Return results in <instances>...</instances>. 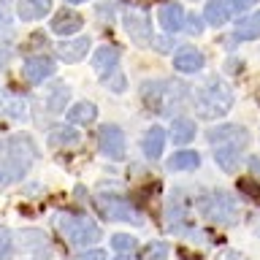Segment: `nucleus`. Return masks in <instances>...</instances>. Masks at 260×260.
Listing matches in <instances>:
<instances>
[{
    "mask_svg": "<svg viewBox=\"0 0 260 260\" xmlns=\"http://www.w3.org/2000/svg\"><path fill=\"white\" fill-rule=\"evenodd\" d=\"M36 160V146L27 136H11L3 144V157H0V187L19 179L30 162Z\"/></svg>",
    "mask_w": 260,
    "mask_h": 260,
    "instance_id": "obj_1",
    "label": "nucleus"
},
{
    "mask_svg": "<svg viewBox=\"0 0 260 260\" xmlns=\"http://www.w3.org/2000/svg\"><path fill=\"white\" fill-rule=\"evenodd\" d=\"M195 109L203 119H217L225 117L233 109V89L219 79L206 81L198 92H195Z\"/></svg>",
    "mask_w": 260,
    "mask_h": 260,
    "instance_id": "obj_2",
    "label": "nucleus"
},
{
    "mask_svg": "<svg viewBox=\"0 0 260 260\" xmlns=\"http://www.w3.org/2000/svg\"><path fill=\"white\" fill-rule=\"evenodd\" d=\"M57 228H60V233L73 244V247H87V244H95L101 239V228H98V222L89 217L60 214L57 217Z\"/></svg>",
    "mask_w": 260,
    "mask_h": 260,
    "instance_id": "obj_3",
    "label": "nucleus"
},
{
    "mask_svg": "<svg viewBox=\"0 0 260 260\" xmlns=\"http://www.w3.org/2000/svg\"><path fill=\"white\" fill-rule=\"evenodd\" d=\"M184 95L187 89L179 81H146L144 84V101L160 114H168L171 106H179L184 101Z\"/></svg>",
    "mask_w": 260,
    "mask_h": 260,
    "instance_id": "obj_4",
    "label": "nucleus"
},
{
    "mask_svg": "<svg viewBox=\"0 0 260 260\" xmlns=\"http://www.w3.org/2000/svg\"><path fill=\"white\" fill-rule=\"evenodd\" d=\"M203 214L217 225H233L239 219V206H236L233 195L219 190V192H211L203 198Z\"/></svg>",
    "mask_w": 260,
    "mask_h": 260,
    "instance_id": "obj_5",
    "label": "nucleus"
},
{
    "mask_svg": "<svg viewBox=\"0 0 260 260\" xmlns=\"http://www.w3.org/2000/svg\"><path fill=\"white\" fill-rule=\"evenodd\" d=\"M98 206L103 209L106 217L111 219H119V222H141V217L136 214V209L130 206L125 198H119V195H98Z\"/></svg>",
    "mask_w": 260,
    "mask_h": 260,
    "instance_id": "obj_6",
    "label": "nucleus"
},
{
    "mask_svg": "<svg viewBox=\"0 0 260 260\" xmlns=\"http://www.w3.org/2000/svg\"><path fill=\"white\" fill-rule=\"evenodd\" d=\"M98 146L109 160H122L125 157V133L117 125H103L98 136Z\"/></svg>",
    "mask_w": 260,
    "mask_h": 260,
    "instance_id": "obj_7",
    "label": "nucleus"
},
{
    "mask_svg": "<svg viewBox=\"0 0 260 260\" xmlns=\"http://www.w3.org/2000/svg\"><path fill=\"white\" fill-rule=\"evenodd\" d=\"M125 32L136 41L138 46H149L152 44V22L146 19V14L141 11H127L125 14Z\"/></svg>",
    "mask_w": 260,
    "mask_h": 260,
    "instance_id": "obj_8",
    "label": "nucleus"
},
{
    "mask_svg": "<svg viewBox=\"0 0 260 260\" xmlns=\"http://www.w3.org/2000/svg\"><path fill=\"white\" fill-rule=\"evenodd\" d=\"M52 73H54V62H52V57H46V54H32L22 62V76H24V81H30V84H41V81L49 79Z\"/></svg>",
    "mask_w": 260,
    "mask_h": 260,
    "instance_id": "obj_9",
    "label": "nucleus"
},
{
    "mask_svg": "<svg viewBox=\"0 0 260 260\" xmlns=\"http://www.w3.org/2000/svg\"><path fill=\"white\" fill-rule=\"evenodd\" d=\"M117 65H119V49L117 46H103V49H98L95 57H92L95 73L101 79H106V81L117 73Z\"/></svg>",
    "mask_w": 260,
    "mask_h": 260,
    "instance_id": "obj_10",
    "label": "nucleus"
},
{
    "mask_svg": "<svg viewBox=\"0 0 260 260\" xmlns=\"http://www.w3.org/2000/svg\"><path fill=\"white\" fill-rule=\"evenodd\" d=\"M209 141L211 144H231V146H247L249 141V133L239 125H225V127H217L209 133Z\"/></svg>",
    "mask_w": 260,
    "mask_h": 260,
    "instance_id": "obj_11",
    "label": "nucleus"
},
{
    "mask_svg": "<svg viewBox=\"0 0 260 260\" xmlns=\"http://www.w3.org/2000/svg\"><path fill=\"white\" fill-rule=\"evenodd\" d=\"M157 19H160V24L168 32H179V30L184 27L187 16H184V8L179 6V3H162L160 11H157Z\"/></svg>",
    "mask_w": 260,
    "mask_h": 260,
    "instance_id": "obj_12",
    "label": "nucleus"
},
{
    "mask_svg": "<svg viewBox=\"0 0 260 260\" xmlns=\"http://www.w3.org/2000/svg\"><path fill=\"white\" fill-rule=\"evenodd\" d=\"M89 41L87 36L84 38H73V41H62V44H57V54L62 57L65 62H81L89 52Z\"/></svg>",
    "mask_w": 260,
    "mask_h": 260,
    "instance_id": "obj_13",
    "label": "nucleus"
},
{
    "mask_svg": "<svg viewBox=\"0 0 260 260\" xmlns=\"http://www.w3.org/2000/svg\"><path fill=\"white\" fill-rule=\"evenodd\" d=\"M81 24H84V19H81V14L71 11V8H62L60 14L52 19V30L57 32V36H71V32L81 30Z\"/></svg>",
    "mask_w": 260,
    "mask_h": 260,
    "instance_id": "obj_14",
    "label": "nucleus"
},
{
    "mask_svg": "<svg viewBox=\"0 0 260 260\" xmlns=\"http://www.w3.org/2000/svg\"><path fill=\"white\" fill-rule=\"evenodd\" d=\"M16 11H19V19H22V22L44 19V16L52 11V0H19Z\"/></svg>",
    "mask_w": 260,
    "mask_h": 260,
    "instance_id": "obj_15",
    "label": "nucleus"
},
{
    "mask_svg": "<svg viewBox=\"0 0 260 260\" xmlns=\"http://www.w3.org/2000/svg\"><path fill=\"white\" fill-rule=\"evenodd\" d=\"M203 19H206L211 27H222V24L231 19V3H228V0H209L206 11H203Z\"/></svg>",
    "mask_w": 260,
    "mask_h": 260,
    "instance_id": "obj_16",
    "label": "nucleus"
},
{
    "mask_svg": "<svg viewBox=\"0 0 260 260\" xmlns=\"http://www.w3.org/2000/svg\"><path fill=\"white\" fill-rule=\"evenodd\" d=\"M144 154L146 157H152V160H157L160 154H162V149H166V130L162 127H149L146 130V136H144Z\"/></svg>",
    "mask_w": 260,
    "mask_h": 260,
    "instance_id": "obj_17",
    "label": "nucleus"
},
{
    "mask_svg": "<svg viewBox=\"0 0 260 260\" xmlns=\"http://www.w3.org/2000/svg\"><path fill=\"white\" fill-rule=\"evenodd\" d=\"M0 114H3V117H11V119H27V106H24L22 98H16L11 92H3L0 95Z\"/></svg>",
    "mask_w": 260,
    "mask_h": 260,
    "instance_id": "obj_18",
    "label": "nucleus"
},
{
    "mask_svg": "<svg viewBox=\"0 0 260 260\" xmlns=\"http://www.w3.org/2000/svg\"><path fill=\"white\" fill-rule=\"evenodd\" d=\"M174 68L182 71V73H195L203 68V54L195 52V49H182L176 57H174Z\"/></svg>",
    "mask_w": 260,
    "mask_h": 260,
    "instance_id": "obj_19",
    "label": "nucleus"
},
{
    "mask_svg": "<svg viewBox=\"0 0 260 260\" xmlns=\"http://www.w3.org/2000/svg\"><path fill=\"white\" fill-rule=\"evenodd\" d=\"M71 101V87L68 84H54V87H49V92H46V109L52 111V114H60L65 109V103Z\"/></svg>",
    "mask_w": 260,
    "mask_h": 260,
    "instance_id": "obj_20",
    "label": "nucleus"
},
{
    "mask_svg": "<svg viewBox=\"0 0 260 260\" xmlns=\"http://www.w3.org/2000/svg\"><path fill=\"white\" fill-rule=\"evenodd\" d=\"M214 160L217 166L225 171V174H233L239 168V146H231V144H219L217 152H214Z\"/></svg>",
    "mask_w": 260,
    "mask_h": 260,
    "instance_id": "obj_21",
    "label": "nucleus"
},
{
    "mask_svg": "<svg viewBox=\"0 0 260 260\" xmlns=\"http://www.w3.org/2000/svg\"><path fill=\"white\" fill-rule=\"evenodd\" d=\"M236 38L241 41H252V38H260V11L244 16V19L236 22Z\"/></svg>",
    "mask_w": 260,
    "mask_h": 260,
    "instance_id": "obj_22",
    "label": "nucleus"
},
{
    "mask_svg": "<svg viewBox=\"0 0 260 260\" xmlns=\"http://www.w3.org/2000/svg\"><path fill=\"white\" fill-rule=\"evenodd\" d=\"M98 117V109L92 103H76L73 109H68V119L73 125H89V122H95Z\"/></svg>",
    "mask_w": 260,
    "mask_h": 260,
    "instance_id": "obj_23",
    "label": "nucleus"
},
{
    "mask_svg": "<svg viewBox=\"0 0 260 260\" xmlns=\"http://www.w3.org/2000/svg\"><path fill=\"white\" fill-rule=\"evenodd\" d=\"M171 138H174V144H187L195 138V122L190 119H174V125H171Z\"/></svg>",
    "mask_w": 260,
    "mask_h": 260,
    "instance_id": "obj_24",
    "label": "nucleus"
},
{
    "mask_svg": "<svg viewBox=\"0 0 260 260\" xmlns=\"http://www.w3.org/2000/svg\"><path fill=\"white\" fill-rule=\"evenodd\" d=\"M198 162H201V157H198V152H176L174 157L168 160V168L171 171H192V168H198Z\"/></svg>",
    "mask_w": 260,
    "mask_h": 260,
    "instance_id": "obj_25",
    "label": "nucleus"
},
{
    "mask_svg": "<svg viewBox=\"0 0 260 260\" xmlns=\"http://www.w3.org/2000/svg\"><path fill=\"white\" fill-rule=\"evenodd\" d=\"M79 141V133L73 127H57L52 136H49V144L52 146H60V144H76Z\"/></svg>",
    "mask_w": 260,
    "mask_h": 260,
    "instance_id": "obj_26",
    "label": "nucleus"
},
{
    "mask_svg": "<svg viewBox=\"0 0 260 260\" xmlns=\"http://www.w3.org/2000/svg\"><path fill=\"white\" fill-rule=\"evenodd\" d=\"M14 255V239L8 228H0V260H11Z\"/></svg>",
    "mask_w": 260,
    "mask_h": 260,
    "instance_id": "obj_27",
    "label": "nucleus"
},
{
    "mask_svg": "<svg viewBox=\"0 0 260 260\" xmlns=\"http://www.w3.org/2000/svg\"><path fill=\"white\" fill-rule=\"evenodd\" d=\"M111 247L125 255V252H133V249H136V239H133V236L119 233V236H114V239H111Z\"/></svg>",
    "mask_w": 260,
    "mask_h": 260,
    "instance_id": "obj_28",
    "label": "nucleus"
},
{
    "mask_svg": "<svg viewBox=\"0 0 260 260\" xmlns=\"http://www.w3.org/2000/svg\"><path fill=\"white\" fill-rule=\"evenodd\" d=\"M166 255H168V247L162 241H154L144 249V260H166Z\"/></svg>",
    "mask_w": 260,
    "mask_h": 260,
    "instance_id": "obj_29",
    "label": "nucleus"
},
{
    "mask_svg": "<svg viewBox=\"0 0 260 260\" xmlns=\"http://www.w3.org/2000/svg\"><path fill=\"white\" fill-rule=\"evenodd\" d=\"M14 32V22H11V14H8V8L0 3V38H8Z\"/></svg>",
    "mask_w": 260,
    "mask_h": 260,
    "instance_id": "obj_30",
    "label": "nucleus"
},
{
    "mask_svg": "<svg viewBox=\"0 0 260 260\" xmlns=\"http://www.w3.org/2000/svg\"><path fill=\"white\" fill-rule=\"evenodd\" d=\"M184 27H187L190 36H201V32H203V19H201V16H195V14H190V16H187Z\"/></svg>",
    "mask_w": 260,
    "mask_h": 260,
    "instance_id": "obj_31",
    "label": "nucleus"
},
{
    "mask_svg": "<svg viewBox=\"0 0 260 260\" xmlns=\"http://www.w3.org/2000/svg\"><path fill=\"white\" fill-rule=\"evenodd\" d=\"M76 260H106V252H103V249H92V252H84V255H79Z\"/></svg>",
    "mask_w": 260,
    "mask_h": 260,
    "instance_id": "obj_32",
    "label": "nucleus"
},
{
    "mask_svg": "<svg viewBox=\"0 0 260 260\" xmlns=\"http://www.w3.org/2000/svg\"><path fill=\"white\" fill-rule=\"evenodd\" d=\"M252 3H255V0H231V8L233 11H247Z\"/></svg>",
    "mask_w": 260,
    "mask_h": 260,
    "instance_id": "obj_33",
    "label": "nucleus"
},
{
    "mask_svg": "<svg viewBox=\"0 0 260 260\" xmlns=\"http://www.w3.org/2000/svg\"><path fill=\"white\" fill-rule=\"evenodd\" d=\"M217 260H244L239 252H231V249H225V252H219V257Z\"/></svg>",
    "mask_w": 260,
    "mask_h": 260,
    "instance_id": "obj_34",
    "label": "nucleus"
},
{
    "mask_svg": "<svg viewBox=\"0 0 260 260\" xmlns=\"http://www.w3.org/2000/svg\"><path fill=\"white\" fill-rule=\"evenodd\" d=\"M8 60V52H6V49H0V65H3Z\"/></svg>",
    "mask_w": 260,
    "mask_h": 260,
    "instance_id": "obj_35",
    "label": "nucleus"
},
{
    "mask_svg": "<svg viewBox=\"0 0 260 260\" xmlns=\"http://www.w3.org/2000/svg\"><path fill=\"white\" fill-rule=\"evenodd\" d=\"M68 3H87V0H68Z\"/></svg>",
    "mask_w": 260,
    "mask_h": 260,
    "instance_id": "obj_36",
    "label": "nucleus"
},
{
    "mask_svg": "<svg viewBox=\"0 0 260 260\" xmlns=\"http://www.w3.org/2000/svg\"><path fill=\"white\" fill-rule=\"evenodd\" d=\"M257 103H260V92H257Z\"/></svg>",
    "mask_w": 260,
    "mask_h": 260,
    "instance_id": "obj_37",
    "label": "nucleus"
},
{
    "mask_svg": "<svg viewBox=\"0 0 260 260\" xmlns=\"http://www.w3.org/2000/svg\"><path fill=\"white\" fill-rule=\"evenodd\" d=\"M119 260H127V257H119Z\"/></svg>",
    "mask_w": 260,
    "mask_h": 260,
    "instance_id": "obj_38",
    "label": "nucleus"
}]
</instances>
